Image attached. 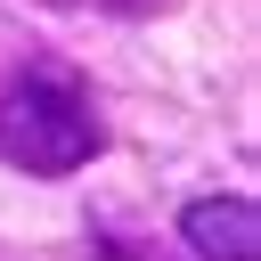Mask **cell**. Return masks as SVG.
Returning a JSON list of instances; mask_svg holds the SVG:
<instances>
[{"mask_svg":"<svg viewBox=\"0 0 261 261\" xmlns=\"http://www.w3.org/2000/svg\"><path fill=\"white\" fill-rule=\"evenodd\" d=\"M179 245L196 261H261V204L253 196H196L179 212Z\"/></svg>","mask_w":261,"mask_h":261,"instance_id":"7a4b0ae2","label":"cell"},{"mask_svg":"<svg viewBox=\"0 0 261 261\" xmlns=\"http://www.w3.org/2000/svg\"><path fill=\"white\" fill-rule=\"evenodd\" d=\"M114 16H155V0H106Z\"/></svg>","mask_w":261,"mask_h":261,"instance_id":"3957f363","label":"cell"},{"mask_svg":"<svg viewBox=\"0 0 261 261\" xmlns=\"http://www.w3.org/2000/svg\"><path fill=\"white\" fill-rule=\"evenodd\" d=\"M106 155V114L65 57H24L0 82V163L24 179H73Z\"/></svg>","mask_w":261,"mask_h":261,"instance_id":"6da1fadb","label":"cell"}]
</instances>
